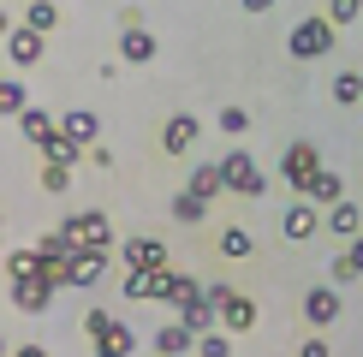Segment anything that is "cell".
I'll list each match as a JSON object with an SVG mask.
<instances>
[{
	"label": "cell",
	"mask_w": 363,
	"mask_h": 357,
	"mask_svg": "<svg viewBox=\"0 0 363 357\" xmlns=\"http://www.w3.org/2000/svg\"><path fill=\"white\" fill-rule=\"evenodd\" d=\"M60 227H66L72 238H78V244H101V250H113V220L101 215V208H84V215H66Z\"/></svg>",
	"instance_id": "cell-8"
},
{
	"label": "cell",
	"mask_w": 363,
	"mask_h": 357,
	"mask_svg": "<svg viewBox=\"0 0 363 357\" xmlns=\"http://www.w3.org/2000/svg\"><path fill=\"white\" fill-rule=\"evenodd\" d=\"M215 250H220L226 262H250V256H256V238H250L245 227H220V238H215Z\"/></svg>",
	"instance_id": "cell-21"
},
{
	"label": "cell",
	"mask_w": 363,
	"mask_h": 357,
	"mask_svg": "<svg viewBox=\"0 0 363 357\" xmlns=\"http://www.w3.org/2000/svg\"><path fill=\"white\" fill-rule=\"evenodd\" d=\"M191 191L196 197H226V178H220V161H196V173H191Z\"/></svg>",
	"instance_id": "cell-24"
},
{
	"label": "cell",
	"mask_w": 363,
	"mask_h": 357,
	"mask_svg": "<svg viewBox=\"0 0 363 357\" xmlns=\"http://www.w3.org/2000/svg\"><path fill=\"white\" fill-rule=\"evenodd\" d=\"M191 292H203V280H196V274H179V268H161V292H155V304H185V298Z\"/></svg>",
	"instance_id": "cell-18"
},
{
	"label": "cell",
	"mask_w": 363,
	"mask_h": 357,
	"mask_svg": "<svg viewBox=\"0 0 363 357\" xmlns=\"http://www.w3.org/2000/svg\"><path fill=\"white\" fill-rule=\"evenodd\" d=\"M36 149H42V161H60V167H78V161H89V149H84V143H72L66 131H54V137H48V143H36Z\"/></svg>",
	"instance_id": "cell-20"
},
{
	"label": "cell",
	"mask_w": 363,
	"mask_h": 357,
	"mask_svg": "<svg viewBox=\"0 0 363 357\" xmlns=\"http://www.w3.org/2000/svg\"><path fill=\"white\" fill-rule=\"evenodd\" d=\"M245 12H274V0H238Z\"/></svg>",
	"instance_id": "cell-40"
},
{
	"label": "cell",
	"mask_w": 363,
	"mask_h": 357,
	"mask_svg": "<svg viewBox=\"0 0 363 357\" xmlns=\"http://www.w3.org/2000/svg\"><path fill=\"white\" fill-rule=\"evenodd\" d=\"M328 274H334V286H352L357 268H352V256H334V268H328Z\"/></svg>",
	"instance_id": "cell-36"
},
{
	"label": "cell",
	"mask_w": 363,
	"mask_h": 357,
	"mask_svg": "<svg viewBox=\"0 0 363 357\" xmlns=\"http://www.w3.org/2000/svg\"><path fill=\"white\" fill-rule=\"evenodd\" d=\"M298 357H328V339H322V334H310L304 346H298Z\"/></svg>",
	"instance_id": "cell-38"
},
{
	"label": "cell",
	"mask_w": 363,
	"mask_h": 357,
	"mask_svg": "<svg viewBox=\"0 0 363 357\" xmlns=\"http://www.w3.org/2000/svg\"><path fill=\"white\" fill-rule=\"evenodd\" d=\"M196 339H203V334H191V327L173 316L167 327H155V334H149V351H155V357H196Z\"/></svg>",
	"instance_id": "cell-9"
},
{
	"label": "cell",
	"mask_w": 363,
	"mask_h": 357,
	"mask_svg": "<svg viewBox=\"0 0 363 357\" xmlns=\"http://www.w3.org/2000/svg\"><path fill=\"white\" fill-rule=\"evenodd\" d=\"M196 357H233V339L226 334H203L196 339Z\"/></svg>",
	"instance_id": "cell-35"
},
{
	"label": "cell",
	"mask_w": 363,
	"mask_h": 357,
	"mask_svg": "<svg viewBox=\"0 0 363 357\" xmlns=\"http://www.w3.org/2000/svg\"><path fill=\"white\" fill-rule=\"evenodd\" d=\"M149 357H155V351H149Z\"/></svg>",
	"instance_id": "cell-42"
},
{
	"label": "cell",
	"mask_w": 363,
	"mask_h": 357,
	"mask_svg": "<svg viewBox=\"0 0 363 357\" xmlns=\"http://www.w3.org/2000/svg\"><path fill=\"white\" fill-rule=\"evenodd\" d=\"M42 48H48L42 30H30V24H12V30H6V60H12V66H36Z\"/></svg>",
	"instance_id": "cell-11"
},
{
	"label": "cell",
	"mask_w": 363,
	"mask_h": 357,
	"mask_svg": "<svg viewBox=\"0 0 363 357\" xmlns=\"http://www.w3.org/2000/svg\"><path fill=\"white\" fill-rule=\"evenodd\" d=\"M328 48H340V24L328 18V12L298 18L292 30H286V54H292V60H322Z\"/></svg>",
	"instance_id": "cell-1"
},
{
	"label": "cell",
	"mask_w": 363,
	"mask_h": 357,
	"mask_svg": "<svg viewBox=\"0 0 363 357\" xmlns=\"http://www.w3.org/2000/svg\"><path fill=\"white\" fill-rule=\"evenodd\" d=\"M179 322H185L191 334H215V327H220V304L208 292H191L185 304H179Z\"/></svg>",
	"instance_id": "cell-12"
},
{
	"label": "cell",
	"mask_w": 363,
	"mask_h": 357,
	"mask_svg": "<svg viewBox=\"0 0 363 357\" xmlns=\"http://www.w3.org/2000/svg\"><path fill=\"white\" fill-rule=\"evenodd\" d=\"M220 131H226V137H245V131H250V113L238 108V101H233V108H220Z\"/></svg>",
	"instance_id": "cell-34"
},
{
	"label": "cell",
	"mask_w": 363,
	"mask_h": 357,
	"mask_svg": "<svg viewBox=\"0 0 363 357\" xmlns=\"http://www.w3.org/2000/svg\"><path fill=\"white\" fill-rule=\"evenodd\" d=\"M220 178H226V197H268V173L256 167L245 149H226L220 155Z\"/></svg>",
	"instance_id": "cell-3"
},
{
	"label": "cell",
	"mask_w": 363,
	"mask_h": 357,
	"mask_svg": "<svg viewBox=\"0 0 363 357\" xmlns=\"http://www.w3.org/2000/svg\"><path fill=\"white\" fill-rule=\"evenodd\" d=\"M119 60H125V66H149V60H155V36H149L143 24H125L119 30Z\"/></svg>",
	"instance_id": "cell-17"
},
{
	"label": "cell",
	"mask_w": 363,
	"mask_h": 357,
	"mask_svg": "<svg viewBox=\"0 0 363 357\" xmlns=\"http://www.w3.org/2000/svg\"><path fill=\"white\" fill-rule=\"evenodd\" d=\"M328 96H334L340 108H357V101H363V72H357V66H352V72H340V78H334V89H328Z\"/></svg>",
	"instance_id": "cell-30"
},
{
	"label": "cell",
	"mask_w": 363,
	"mask_h": 357,
	"mask_svg": "<svg viewBox=\"0 0 363 357\" xmlns=\"http://www.w3.org/2000/svg\"><path fill=\"white\" fill-rule=\"evenodd\" d=\"M173 220H179V227H203V220H208V197H196V191L185 185L173 197Z\"/></svg>",
	"instance_id": "cell-23"
},
{
	"label": "cell",
	"mask_w": 363,
	"mask_h": 357,
	"mask_svg": "<svg viewBox=\"0 0 363 357\" xmlns=\"http://www.w3.org/2000/svg\"><path fill=\"white\" fill-rule=\"evenodd\" d=\"M54 298H60V286L54 280H12V310H24V316H48L54 310Z\"/></svg>",
	"instance_id": "cell-7"
},
{
	"label": "cell",
	"mask_w": 363,
	"mask_h": 357,
	"mask_svg": "<svg viewBox=\"0 0 363 357\" xmlns=\"http://www.w3.org/2000/svg\"><path fill=\"white\" fill-rule=\"evenodd\" d=\"M310 203H322V208L345 203V178H340L334 167H322V173H315V185H310Z\"/></svg>",
	"instance_id": "cell-26"
},
{
	"label": "cell",
	"mask_w": 363,
	"mask_h": 357,
	"mask_svg": "<svg viewBox=\"0 0 363 357\" xmlns=\"http://www.w3.org/2000/svg\"><path fill=\"white\" fill-rule=\"evenodd\" d=\"M357 72H363V66H357Z\"/></svg>",
	"instance_id": "cell-43"
},
{
	"label": "cell",
	"mask_w": 363,
	"mask_h": 357,
	"mask_svg": "<svg viewBox=\"0 0 363 357\" xmlns=\"http://www.w3.org/2000/svg\"><path fill=\"white\" fill-rule=\"evenodd\" d=\"M84 339H89V346H108L119 357H138V334H131L113 310H89V316H84Z\"/></svg>",
	"instance_id": "cell-4"
},
{
	"label": "cell",
	"mask_w": 363,
	"mask_h": 357,
	"mask_svg": "<svg viewBox=\"0 0 363 357\" xmlns=\"http://www.w3.org/2000/svg\"><path fill=\"white\" fill-rule=\"evenodd\" d=\"M36 250H42L48 262H72V256H78V238H72L66 227H54L48 238H36Z\"/></svg>",
	"instance_id": "cell-27"
},
{
	"label": "cell",
	"mask_w": 363,
	"mask_h": 357,
	"mask_svg": "<svg viewBox=\"0 0 363 357\" xmlns=\"http://www.w3.org/2000/svg\"><path fill=\"white\" fill-rule=\"evenodd\" d=\"M24 108H30V89L18 78H6V84H0V119H18Z\"/></svg>",
	"instance_id": "cell-31"
},
{
	"label": "cell",
	"mask_w": 363,
	"mask_h": 357,
	"mask_svg": "<svg viewBox=\"0 0 363 357\" xmlns=\"http://www.w3.org/2000/svg\"><path fill=\"white\" fill-rule=\"evenodd\" d=\"M345 256H352V268H357V274H363V232L352 238V244H345Z\"/></svg>",
	"instance_id": "cell-39"
},
{
	"label": "cell",
	"mask_w": 363,
	"mask_h": 357,
	"mask_svg": "<svg viewBox=\"0 0 363 357\" xmlns=\"http://www.w3.org/2000/svg\"><path fill=\"white\" fill-rule=\"evenodd\" d=\"M108 262H113V250H101V244H78V256L66 262V280L78 292H89V286H101L108 280Z\"/></svg>",
	"instance_id": "cell-6"
},
{
	"label": "cell",
	"mask_w": 363,
	"mask_h": 357,
	"mask_svg": "<svg viewBox=\"0 0 363 357\" xmlns=\"http://www.w3.org/2000/svg\"><path fill=\"white\" fill-rule=\"evenodd\" d=\"M125 268H167V238H155V232H138V238H125Z\"/></svg>",
	"instance_id": "cell-13"
},
{
	"label": "cell",
	"mask_w": 363,
	"mask_h": 357,
	"mask_svg": "<svg viewBox=\"0 0 363 357\" xmlns=\"http://www.w3.org/2000/svg\"><path fill=\"white\" fill-rule=\"evenodd\" d=\"M315 173H322V155H315V143H286V155H280V178H286V191L310 197Z\"/></svg>",
	"instance_id": "cell-5"
},
{
	"label": "cell",
	"mask_w": 363,
	"mask_h": 357,
	"mask_svg": "<svg viewBox=\"0 0 363 357\" xmlns=\"http://www.w3.org/2000/svg\"><path fill=\"white\" fill-rule=\"evenodd\" d=\"M89 167H96V173H113V149L96 143V149H89Z\"/></svg>",
	"instance_id": "cell-37"
},
{
	"label": "cell",
	"mask_w": 363,
	"mask_h": 357,
	"mask_svg": "<svg viewBox=\"0 0 363 357\" xmlns=\"http://www.w3.org/2000/svg\"><path fill=\"white\" fill-rule=\"evenodd\" d=\"M60 131H66L72 143H84V149H96V143H101V119L89 113V108H72L66 119H60Z\"/></svg>",
	"instance_id": "cell-19"
},
{
	"label": "cell",
	"mask_w": 363,
	"mask_h": 357,
	"mask_svg": "<svg viewBox=\"0 0 363 357\" xmlns=\"http://www.w3.org/2000/svg\"><path fill=\"white\" fill-rule=\"evenodd\" d=\"M322 12H328V18H334V24L345 30V24H357V18H363V0H328Z\"/></svg>",
	"instance_id": "cell-32"
},
{
	"label": "cell",
	"mask_w": 363,
	"mask_h": 357,
	"mask_svg": "<svg viewBox=\"0 0 363 357\" xmlns=\"http://www.w3.org/2000/svg\"><path fill=\"white\" fill-rule=\"evenodd\" d=\"M12 357H48V351H42V346H18V351H12Z\"/></svg>",
	"instance_id": "cell-41"
},
{
	"label": "cell",
	"mask_w": 363,
	"mask_h": 357,
	"mask_svg": "<svg viewBox=\"0 0 363 357\" xmlns=\"http://www.w3.org/2000/svg\"><path fill=\"white\" fill-rule=\"evenodd\" d=\"M315 208H322V203L298 197V203H292V208H286V215H280V232L292 238V244H298V238H315V232H322V215H315Z\"/></svg>",
	"instance_id": "cell-14"
},
{
	"label": "cell",
	"mask_w": 363,
	"mask_h": 357,
	"mask_svg": "<svg viewBox=\"0 0 363 357\" xmlns=\"http://www.w3.org/2000/svg\"><path fill=\"white\" fill-rule=\"evenodd\" d=\"M18 131H24L30 143H48L60 125H54V113H48V108H24V113H18Z\"/></svg>",
	"instance_id": "cell-25"
},
{
	"label": "cell",
	"mask_w": 363,
	"mask_h": 357,
	"mask_svg": "<svg viewBox=\"0 0 363 357\" xmlns=\"http://www.w3.org/2000/svg\"><path fill=\"white\" fill-rule=\"evenodd\" d=\"M24 24L42 30V36H54V30H60V6H54V0H24Z\"/></svg>",
	"instance_id": "cell-28"
},
{
	"label": "cell",
	"mask_w": 363,
	"mask_h": 357,
	"mask_svg": "<svg viewBox=\"0 0 363 357\" xmlns=\"http://www.w3.org/2000/svg\"><path fill=\"white\" fill-rule=\"evenodd\" d=\"M42 191H72V167H60V161H42Z\"/></svg>",
	"instance_id": "cell-33"
},
{
	"label": "cell",
	"mask_w": 363,
	"mask_h": 357,
	"mask_svg": "<svg viewBox=\"0 0 363 357\" xmlns=\"http://www.w3.org/2000/svg\"><path fill=\"white\" fill-rule=\"evenodd\" d=\"M42 268H48L42 250H12V256H6V274H12V280H36Z\"/></svg>",
	"instance_id": "cell-29"
},
{
	"label": "cell",
	"mask_w": 363,
	"mask_h": 357,
	"mask_svg": "<svg viewBox=\"0 0 363 357\" xmlns=\"http://www.w3.org/2000/svg\"><path fill=\"white\" fill-rule=\"evenodd\" d=\"M203 292L220 304V327H226V334H250L256 316H262V310H256V298H250V292H238L233 280H203Z\"/></svg>",
	"instance_id": "cell-2"
},
{
	"label": "cell",
	"mask_w": 363,
	"mask_h": 357,
	"mask_svg": "<svg viewBox=\"0 0 363 357\" xmlns=\"http://www.w3.org/2000/svg\"><path fill=\"white\" fill-rule=\"evenodd\" d=\"M196 137H203V119L196 113H173L167 125H161V155H191Z\"/></svg>",
	"instance_id": "cell-10"
},
{
	"label": "cell",
	"mask_w": 363,
	"mask_h": 357,
	"mask_svg": "<svg viewBox=\"0 0 363 357\" xmlns=\"http://www.w3.org/2000/svg\"><path fill=\"white\" fill-rule=\"evenodd\" d=\"M119 292H125V304H143V298L161 292V274H155V268H125V286H119Z\"/></svg>",
	"instance_id": "cell-22"
},
{
	"label": "cell",
	"mask_w": 363,
	"mask_h": 357,
	"mask_svg": "<svg viewBox=\"0 0 363 357\" xmlns=\"http://www.w3.org/2000/svg\"><path fill=\"white\" fill-rule=\"evenodd\" d=\"M322 227H328V238H345V244H352V238L363 232V208L345 197V203H334V208L322 215Z\"/></svg>",
	"instance_id": "cell-16"
},
{
	"label": "cell",
	"mask_w": 363,
	"mask_h": 357,
	"mask_svg": "<svg viewBox=\"0 0 363 357\" xmlns=\"http://www.w3.org/2000/svg\"><path fill=\"white\" fill-rule=\"evenodd\" d=\"M304 322L310 327H334L340 322V286H310L304 292Z\"/></svg>",
	"instance_id": "cell-15"
}]
</instances>
